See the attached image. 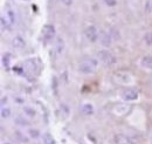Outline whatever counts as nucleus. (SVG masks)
Returning <instances> with one entry per match:
<instances>
[{
  "instance_id": "obj_14",
  "label": "nucleus",
  "mask_w": 152,
  "mask_h": 144,
  "mask_svg": "<svg viewBox=\"0 0 152 144\" xmlns=\"http://www.w3.org/2000/svg\"><path fill=\"white\" fill-rule=\"evenodd\" d=\"M64 49V42H63V39L62 37H57L56 39V51L58 54H61Z\"/></svg>"
},
{
  "instance_id": "obj_15",
  "label": "nucleus",
  "mask_w": 152,
  "mask_h": 144,
  "mask_svg": "<svg viewBox=\"0 0 152 144\" xmlns=\"http://www.w3.org/2000/svg\"><path fill=\"white\" fill-rule=\"evenodd\" d=\"M23 112L29 117H34L35 116V110L33 108H31V107H23Z\"/></svg>"
},
{
  "instance_id": "obj_3",
  "label": "nucleus",
  "mask_w": 152,
  "mask_h": 144,
  "mask_svg": "<svg viewBox=\"0 0 152 144\" xmlns=\"http://www.w3.org/2000/svg\"><path fill=\"white\" fill-rule=\"evenodd\" d=\"M121 97L123 101H126V102H130V101H136L138 100L139 97V94L136 89H132V88H129V89L123 90L121 93Z\"/></svg>"
},
{
  "instance_id": "obj_4",
  "label": "nucleus",
  "mask_w": 152,
  "mask_h": 144,
  "mask_svg": "<svg viewBox=\"0 0 152 144\" xmlns=\"http://www.w3.org/2000/svg\"><path fill=\"white\" fill-rule=\"evenodd\" d=\"M116 81L122 84H130L132 83V76L128 72H117L115 74Z\"/></svg>"
},
{
  "instance_id": "obj_18",
  "label": "nucleus",
  "mask_w": 152,
  "mask_h": 144,
  "mask_svg": "<svg viewBox=\"0 0 152 144\" xmlns=\"http://www.w3.org/2000/svg\"><path fill=\"white\" fill-rule=\"evenodd\" d=\"M28 134H29L31 138H34V140L39 138V136H40V132H39V130H37V129H29L28 130Z\"/></svg>"
},
{
  "instance_id": "obj_19",
  "label": "nucleus",
  "mask_w": 152,
  "mask_h": 144,
  "mask_svg": "<svg viewBox=\"0 0 152 144\" xmlns=\"http://www.w3.org/2000/svg\"><path fill=\"white\" fill-rule=\"evenodd\" d=\"M104 1V4L107 5V6H109V7H115L116 5H117V0H103Z\"/></svg>"
},
{
  "instance_id": "obj_20",
  "label": "nucleus",
  "mask_w": 152,
  "mask_h": 144,
  "mask_svg": "<svg viewBox=\"0 0 152 144\" xmlns=\"http://www.w3.org/2000/svg\"><path fill=\"white\" fill-rule=\"evenodd\" d=\"M145 10H146V12H149V13H151L152 14V0H150V1H148V2H146Z\"/></svg>"
},
{
  "instance_id": "obj_11",
  "label": "nucleus",
  "mask_w": 152,
  "mask_h": 144,
  "mask_svg": "<svg viewBox=\"0 0 152 144\" xmlns=\"http://www.w3.org/2000/svg\"><path fill=\"white\" fill-rule=\"evenodd\" d=\"M81 112H82L83 115H90V114H93V112H94V107H93V104H91V103H84V104H82V107H81Z\"/></svg>"
},
{
  "instance_id": "obj_8",
  "label": "nucleus",
  "mask_w": 152,
  "mask_h": 144,
  "mask_svg": "<svg viewBox=\"0 0 152 144\" xmlns=\"http://www.w3.org/2000/svg\"><path fill=\"white\" fill-rule=\"evenodd\" d=\"M140 67L148 71H152V55H145L140 59Z\"/></svg>"
},
{
  "instance_id": "obj_7",
  "label": "nucleus",
  "mask_w": 152,
  "mask_h": 144,
  "mask_svg": "<svg viewBox=\"0 0 152 144\" xmlns=\"http://www.w3.org/2000/svg\"><path fill=\"white\" fill-rule=\"evenodd\" d=\"M55 34V27L53 25H45L42 27V35L46 40H52Z\"/></svg>"
},
{
  "instance_id": "obj_23",
  "label": "nucleus",
  "mask_w": 152,
  "mask_h": 144,
  "mask_svg": "<svg viewBox=\"0 0 152 144\" xmlns=\"http://www.w3.org/2000/svg\"><path fill=\"white\" fill-rule=\"evenodd\" d=\"M4 144H10V143H4Z\"/></svg>"
},
{
  "instance_id": "obj_12",
  "label": "nucleus",
  "mask_w": 152,
  "mask_h": 144,
  "mask_svg": "<svg viewBox=\"0 0 152 144\" xmlns=\"http://www.w3.org/2000/svg\"><path fill=\"white\" fill-rule=\"evenodd\" d=\"M42 142H43V144H56L54 137L50 134H48V132L42 135Z\"/></svg>"
},
{
  "instance_id": "obj_9",
  "label": "nucleus",
  "mask_w": 152,
  "mask_h": 144,
  "mask_svg": "<svg viewBox=\"0 0 152 144\" xmlns=\"http://www.w3.org/2000/svg\"><path fill=\"white\" fill-rule=\"evenodd\" d=\"M111 41H113V39H111V35H110L109 33L104 32V33L102 34L101 43H102L103 47H110V46H111Z\"/></svg>"
},
{
  "instance_id": "obj_1",
  "label": "nucleus",
  "mask_w": 152,
  "mask_h": 144,
  "mask_svg": "<svg viewBox=\"0 0 152 144\" xmlns=\"http://www.w3.org/2000/svg\"><path fill=\"white\" fill-rule=\"evenodd\" d=\"M96 66H97V61H96L95 59H91L89 61L82 62L78 66V71L82 73V74L89 75V74H93L96 71Z\"/></svg>"
},
{
  "instance_id": "obj_10",
  "label": "nucleus",
  "mask_w": 152,
  "mask_h": 144,
  "mask_svg": "<svg viewBox=\"0 0 152 144\" xmlns=\"http://www.w3.org/2000/svg\"><path fill=\"white\" fill-rule=\"evenodd\" d=\"M25 40L21 37V36H15L14 39H13V41H12V46L15 48V49H21V48H23L25 47Z\"/></svg>"
},
{
  "instance_id": "obj_5",
  "label": "nucleus",
  "mask_w": 152,
  "mask_h": 144,
  "mask_svg": "<svg viewBox=\"0 0 152 144\" xmlns=\"http://www.w3.org/2000/svg\"><path fill=\"white\" fill-rule=\"evenodd\" d=\"M84 34H86V37L90 41V42H96L98 40V31L94 25H90L88 26L86 29H84Z\"/></svg>"
},
{
  "instance_id": "obj_2",
  "label": "nucleus",
  "mask_w": 152,
  "mask_h": 144,
  "mask_svg": "<svg viewBox=\"0 0 152 144\" xmlns=\"http://www.w3.org/2000/svg\"><path fill=\"white\" fill-rule=\"evenodd\" d=\"M97 57L105 66H113L114 63H116V57L114 56V54L110 53L109 51H105V49L104 51H101L97 54Z\"/></svg>"
},
{
  "instance_id": "obj_6",
  "label": "nucleus",
  "mask_w": 152,
  "mask_h": 144,
  "mask_svg": "<svg viewBox=\"0 0 152 144\" xmlns=\"http://www.w3.org/2000/svg\"><path fill=\"white\" fill-rule=\"evenodd\" d=\"M113 141L115 144H134L131 137L126 136V135H123V134H116L113 137Z\"/></svg>"
},
{
  "instance_id": "obj_22",
  "label": "nucleus",
  "mask_w": 152,
  "mask_h": 144,
  "mask_svg": "<svg viewBox=\"0 0 152 144\" xmlns=\"http://www.w3.org/2000/svg\"><path fill=\"white\" fill-rule=\"evenodd\" d=\"M62 1V4H64L66 6H70L72 4H73V0H61Z\"/></svg>"
},
{
  "instance_id": "obj_13",
  "label": "nucleus",
  "mask_w": 152,
  "mask_h": 144,
  "mask_svg": "<svg viewBox=\"0 0 152 144\" xmlns=\"http://www.w3.org/2000/svg\"><path fill=\"white\" fill-rule=\"evenodd\" d=\"M129 107L130 106H126V104H118V106H116V108H115V112H117L118 110H121L119 112H118V115H123V114H125L128 110H129Z\"/></svg>"
},
{
  "instance_id": "obj_17",
  "label": "nucleus",
  "mask_w": 152,
  "mask_h": 144,
  "mask_svg": "<svg viewBox=\"0 0 152 144\" xmlns=\"http://www.w3.org/2000/svg\"><path fill=\"white\" fill-rule=\"evenodd\" d=\"M144 41L148 46H152V32H148L144 35Z\"/></svg>"
},
{
  "instance_id": "obj_16",
  "label": "nucleus",
  "mask_w": 152,
  "mask_h": 144,
  "mask_svg": "<svg viewBox=\"0 0 152 144\" xmlns=\"http://www.w3.org/2000/svg\"><path fill=\"white\" fill-rule=\"evenodd\" d=\"M11 116V109L7 107H4L1 109V117L2 118H8Z\"/></svg>"
},
{
  "instance_id": "obj_21",
  "label": "nucleus",
  "mask_w": 152,
  "mask_h": 144,
  "mask_svg": "<svg viewBox=\"0 0 152 144\" xmlns=\"http://www.w3.org/2000/svg\"><path fill=\"white\" fill-rule=\"evenodd\" d=\"M8 17L11 19V24H15V15H14V12L10 11V12H8Z\"/></svg>"
}]
</instances>
